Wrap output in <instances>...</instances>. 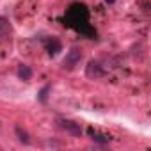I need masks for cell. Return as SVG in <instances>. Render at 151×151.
<instances>
[{"instance_id": "obj_1", "label": "cell", "mask_w": 151, "mask_h": 151, "mask_svg": "<svg viewBox=\"0 0 151 151\" xmlns=\"http://www.w3.org/2000/svg\"><path fill=\"white\" fill-rule=\"evenodd\" d=\"M80 59H82V52H80L78 48H71V50L68 52L66 59H64V68L73 69L75 66H77V64L80 62Z\"/></svg>"}, {"instance_id": "obj_2", "label": "cell", "mask_w": 151, "mask_h": 151, "mask_svg": "<svg viewBox=\"0 0 151 151\" xmlns=\"http://www.w3.org/2000/svg\"><path fill=\"white\" fill-rule=\"evenodd\" d=\"M103 73H105V69L98 60H89V64L86 68V75L89 78H100V77H103Z\"/></svg>"}, {"instance_id": "obj_3", "label": "cell", "mask_w": 151, "mask_h": 151, "mask_svg": "<svg viewBox=\"0 0 151 151\" xmlns=\"http://www.w3.org/2000/svg\"><path fill=\"white\" fill-rule=\"evenodd\" d=\"M60 123V126L68 132V133H71L73 137H80L82 135V126H80V123H75V121H68V119H64V121H59Z\"/></svg>"}, {"instance_id": "obj_4", "label": "cell", "mask_w": 151, "mask_h": 151, "mask_svg": "<svg viewBox=\"0 0 151 151\" xmlns=\"http://www.w3.org/2000/svg\"><path fill=\"white\" fill-rule=\"evenodd\" d=\"M18 77H20L22 80H30V78H32V69H30V66L22 64V66L18 68Z\"/></svg>"}, {"instance_id": "obj_5", "label": "cell", "mask_w": 151, "mask_h": 151, "mask_svg": "<svg viewBox=\"0 0 151 151\" xmlns=\"http://www.w3.org/2000/svg\"><path fill=\"white\" fill-rule=\"evenodd\" d=\"M11 32V23L6 16H0V37H6Z\"/></svg>"}, {"instance_id": "obj_6", "label": "cell", "mask_w": 151, "mask_h": 151, "mask_svg": "<svg viewBox=\"0 0 151 151\" xmlns=\"http://www.w3.org/2000/svg\"><path fill=\"white\" fill-rule=\"evenodd\" d=\"M14 132H16V135H18L20 142H23V144H30V137H29V133H27L25 130H22V126H16V128H14Z\"/></svg>"}, {"instance_id": "obj_7", "label": "cell", "mask_w": 151, "mask_h": 151, "mask_svg": "<svg viewBox=\"0 0 151 151\" xmlns=\"http://www.w3.org/2000/svg\"><path fill=\"white\" fill-rule=\"evenodd\" d=\"M46 50L50 55H57V52L60 50V43L57 39H52V43H46Z\"/></svg>"}, {"instance_id": "obj_8", "label": "cell", "mask_w": 151, "mask_h": 151, "mask_svg": "<svg viewBox=\"0 0 151 151\" xmlns=\"http://www.w3.org/2000/svg\"><path fill=\"white\" fill-rule=\"evenodd\" d=\"M89 133H91V139H93V140H96V142L105 144V142H109V140H110V137H109V135H100V133H94L93 130H91Z\"/></svg>"}, {"instance_id": "obj_9", "label": "cell", "mask_w": 151, "mask_h": 151, "mask_svg": "<svg viewBox=\"0 0 151 151\" xmlns=\"http://www.w3.org/2000/svg\"><path fill=\"white\" fill-rule=\"evenodd\" d=\"M48 93H50V87H48V86H45V87L39 91V94H37V100H39L41 103H45V101L48 100Z\"/></svg>"}, {"instance_id": "obj_10", "label": "cell", "mask_w": 151, "mask_h": 151, "mask_svg": "<svg viewBox=\"0 0 151 151\" xmlns=\"http://www.w3.org/2000/svg\"><path fill=\"white\" fill-rule=\"evenodd\" d=\"M105 2H107V4H114V2H116V0H105Z\"/></svg>"}]
</instances>
